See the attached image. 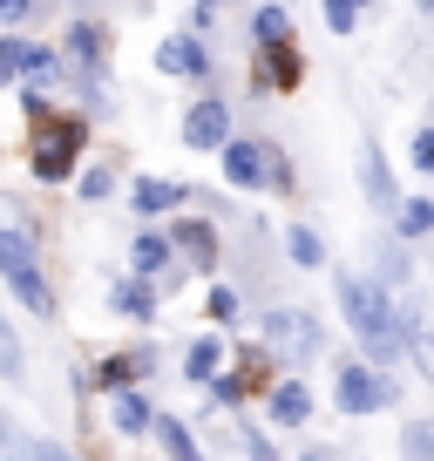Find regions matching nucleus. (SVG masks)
Here are the masks:
<instances>
[{"mask_svg": "<svg viewBox=\"0 0 434 461\" xmlns=\"http://www.w3.org/2000/svg\"><path fill=\"white\" fill-rule=\"evenodd\" d=\"M339 305H347V326L353 339L374 353V360H401V339H407V319L393 312V299L380 285H366V278L339 272Z\"/></svg>", "mask_w": 434, "mask_h": 461, "instance_id": "1", "label": "nucleus"}, {"mask_svg": "<svg viewBox=\"0 0 434 461\" xmlns=\"http://www.w3.org/2000/svg\"><path fill=\"white\" fill-rule=\"evenodd\" d=\"M333 401H339V414H374V407H393L401 401V387H393V380H380L374 366H360V360H347L339 366V380H333Z\"/></svg>", "mask_w": 434, "mask_h": 461, "instance_id": "2", "label": "nucleus"}, {"mask_svg": "<svg viewBox=\"0 0 434 461\" xmlns=\"http://www.w3.org/2000/svg\"><path fill=\"white\" fill-rule=\"evenodd\" d=\"M82 136H88L82 115H61V122H48L41 143H34V176H41V184H61V176L75 170V149H82Z\"/></svg>", "mask_w": 434, "mask_h": 461, "instance_id": "3", "label": "nucleus"}, {"mask_svg": "<svg viewBox=\"0 0 434 461\" xmlns=\"http://www.w3.org/2000/svg\"><path fill=\"white\" fill-rule=\"evenodd\" d=\"M265 346H272L285 366H299V360H312L319 346V319L312 312H265Z\"/></svg>", "mask_w": 434, "mask_h": 461, "instance_id": "4", "label": "nucleus"}, {"mask_svg": "<svg viewBox=\"0 0 434 461\" xmlns=\"http://www.w3.org/2000/svg\"><path fill=\"white\" fill-rule=\"evenodd\" d=\"M184 143L190 149H224L231 143V102L224 95H197L184 115Z\"/></svg>", "mask_w": 434, "mask_h": 461, "instance_id": "5", "label": "nucleus"}, {"mask_svg": "<svg viewBox=\"0 0 434 461\" xmlns=\"http://www.w3.org/2000/svg\"><path fill=\"white\" fill-rule=\"evenodd\" d=\"M224 176H231L238 190L272 184V157H265V143H224Z\"/></svg>", "mask_w": 434, "mask_h": 461, "instance_id": "6", "label": "nucleus"}, {"mask_svg": "<svg viewBox=\"0 0 434 461\" xmlns=\"http://www.w3.org/2000/svg\"><path fill=\"white\" fill-rule=\"evenodd\" d=\"M102 55H109V34H102L95 21H75V28H68V61L82 68L88 88H95V75H102Z\"/></svg>", "mask_w": 434, "mask_h": 461, "instance_id": "7", "label": "nucleus"}, {"mask_svg": "<svg viewBox=\"0 0 434 461\" xmlns=\"http://www.w3.org/2000/svg\"><path fill=\"white\" fill-rule=\"evenodd\" d=\"M265 48V68H258V88H299L305 82V61L292 41H258Z\"/></svg>", "mask_w": 434, "mask_h": 461, "instance_id": "8", "label": "nucleus"}, {"mask_svg": "<svg viewBox=\"0 0 434 461\" xmlns=\"http://www.w3.org/2000/svg\"><path fill=\"white\" fill-rule=\"evenodd\" d=\"M157 68L163 75H203L211 55H203V41H190V34H170V41L157 48Z\"/></svg>", "mask_w": 434, "mask_h": 461, "instance_id": "9", "label": "nucleus"}, {"mask_svg": "<svg viewBox=\"0 0 434 461\" xmlns=\"http://www.w3.org/2000/svg\"><path fill=\"white\" fill-rule=\"evenodd\" d=\"M272 420H278V428H305V420H312V393H305V380H278V387H272Z\"/></svg>", "mask_w": 434, "mask_h": 461, "instance_id": "10", "label": "nucleus"}, {"mask_svg": "<svg viewBox=\"0 0 434 461\" xmlns=\"http://www.w3.org/2000/svg\"><path fill=\"white\" fill-rule=\"evenodd\" d=\"M184 197H190V190L184 184H163V176H136V190H130V203L143 217H163L170 203H184Z\"/></svg>", "mask_w": 434, "mask_h": 461, "instance_id": "11", "label": "nucleus"}, {"mask_svg": "<svg viewBox=\"0 0 434 461\" xmlns=\"http://www.w3.org/2000/svg\"><path fill=\"white\" fill-rule=\"evenodd\" d=\"M7 285L28 299V312H41V319H55V292H48V278H41V265H14L7 272Z\"/></svg>", "mask_w": 434, "mask_h": 461, "instance_id": "12", "label": "nucleus"}, {"mask_svg": "<svg viewBox=\"0 0 434 461\" xmlns=\"http://www.w3.org/2000/svg\"><path fill=\"white\" fill-rule=\"evenodd\" d=\"M170 238H176V251H190V265H203V272L217 265V230H211V224H197V217H190V224H176Z\"/></svg>", "mask_w": 434, "mask_h": 461, "instance_id": "13", "label": "nucleus"}, {"mask_svg": "<svg viewBox=\"0 0 434 461\" xmlns=\"http://www.w3.org/2000/svg\"><path fill=\"white\" fill-rule=\"evenodd\" d=\"M116 312L122 319H157V285H149L143 272L122 278V285H116Z\"/></svg>", "mask_w": 434, "mask_h": 461, "instance_id": "14", "label": "nucleus"}, {"mask_svg": "<svg viewBox=\"0 0 434 461\" xmlns=\"http://www.w3.org/2000/svg\"><path fill=\"white\" fill-rule=\"evenodd\" d=\"M360 170H366V197H374V211H401V197H393V176H387V163H380V149H360Z\"/></svg>", "mask_w": 434, "mask_h": 461, "instance_id": "15", "label": "nucleus"}, {"mask_svg": "<svg viewBox=\"0 0 434 461\" xmlns=\"http://www.w3.org/2000/svg\"><path fill=\"white\" fill-rule=\"evenodd\" d=\"M109 420H116V434H143V428H157V414H149V401H143V393H116Z\"/></svg>", "mask_w": 434, "mask_h": 461, "instance_id": "16", "label": "nucleus"}, {"mask_svg": "<svg viewBox=\"0 0 434 461\" xmlns=\"http://www.w3.org/2000/svg\"><path fill=\"white\" fill-rule=\"evenodd\" d=\"M157 366V353H116V360H102V387H130Z\"/></svg>", "mask_w": 434, "mask_h": 461, "instance_id": "17", "label": "nucleus"}, {"mask_svg": "<svg viewBox=\"0 0 434 461\" xmlns=\"http://www.w3.org/2000/svg\"><path fill=\"white\" fill-rule=\"evenodd\" d=\"M217 366H224V346H217V339H197V346H190V360H184V374L211 387V380H217Z\"/></svg>", "mask_w": 434, "mask_h": 461, "instance_id": "18", "label": "nucleus"}, {"mask_svg": "<svg viewBox=\"0 0 434 461\" xmlns=\"http://www.w3.org/2000/svg\"><path fill=\"white\" fill-rule=\"evenodd\" d=\"M170 245H176V238H136L130 265H136V272H143V278H157L163 265H170Z\"/></svg>", "mask_w": 434, "mask_h": 461, "instance_id": "19", "label": "nucleus"}, {"mask_svg": "<svg viewBox=\"0 0 434 461\" xmlns=\"http://www.w3.org/2000/svg\"><path fill=\"white\" fill-rule=\"evenodd\" d=\"M28 48H34V41H21V34H0V88L28 75Z\"/></svg>", "mask_w": 434, "mask_h": 461, "instance_id": "20", "label": "nucleus"}, {"mask_svg": "<svg viewBox=\"0 0 434 461\" xmlns=\"http://www.w3.org/2000/svg\"><path fill=\"white\" fill-rule=\"evenodd\" d=\"M14 265H34V238L0 224V272H14Z\"/></svg>", "mask_w": 434, "mask_h": 461, "instance_id": "21", "label": "nucleus"}, {"mask_svg": "<svg viewBox=\"0 0 434 461\" xmlns=\"http://www.w3.org/2000/svg\"><path fill=\"white\" fill-rule=\"evenodd\" d=\"M393 217H401V238H428V230H434V203L428 197H407Z\"/></svg>", "mask_w": 434, "mask_h": 461, "instance_id": "22", "label": "nucleus"}, {"mask_svg": "<svg viewBox=\"0 0 434 461\" xmlns=\"http://www.w3.org/2000/svg\"><path fill=\"white\" fill-rule=\"evenodd\" d=\"M285 251H292V265H326V245H319V230H305V224H292Z\"/></svg>", "mask_w": 434, "mask_h": 461, "instance_id": "23", "label": "nucleus"}, {"mask_svg": "<svg viewBox=\"0 0 434 461\" xmlns=\"http://www.w3.org/2000/svg\"><path fill=\"white\" fill-rule=\"evenodd\" d=\"M157 441L170 447V455H197V434H190L184 420H170V414H157Z\"/></svg>", "mask_w": 434, "mask_h": 461, "instance_id": "24", "label": "nucleus"}, {"mask_svg": "<svg viewBox=\"0 0 434 461\" xmlns=\"http://www.w3.org/2000/svg\"><path fill=\"white\" fill-rule=\"evenodd\" d=\"M251 34H258V41H292V21H285V7H258Z\"/></svg>", "mask_w": 434, "mask_h": 461, "instance_id": "25", "label": "nucleus"}, {"mask_svg": "<svg viewBox=\"0 0 434 461\" xmlns=\"http://www.w3.org/2000/svg\"><path fill=\"white\" fill-rule=\"evenodd\" d=\"M21 339H14V326H7V319H0V380H21Z\"/></svg>", "mask_w": 434, "mask_h": 461, "instance_id": "26", "label": "nucleus"}, {"mask_svg": "<svg viewBox=\"0 0 434 461\" xmlns=\"http://www.w3.org/2000/svg\"><path fill=\"white\" fill-rule=\"evenodd\" d=\"M211 319H217V326H238V319H245V312H238V292H231V285H211Z\"/></svg>", "mask_w": 434, "mask_h": 461, "instance_id": "27", "label": "nucleus"}, {"mask_svg": "<svg viewBox=\"0 0 434 461\" xmlns=\"http://www.w3.org/2000/svg\"><path fill=\"white\" fill-rule=\"evenodd\" d=\"M401 447H407V455H434V420H407Z\"/></svg>", "mask_w": 434, "mask_h": 461, "instance_id": "28", "label": "nucleus"}, {"mask_svg": "<svg viewBox=\"0 0 434 461\" xmlns=\"http://www.w3.org/2000/svg\"><path fill=\"white\" fill-rule=\"evenodd\" d=\"M360 7H366V0H326V21H333V34H353Z\"/></svg>", "mask_w": 434, "mask_h": 461, "instance_id": "29", "label": "nucleus"}, {"mask_svg": "<svg viewBox=\"0 0 434 461\" xmlns=\"http://www.w3.org/2000/svg\"><path fill=\"white\" fill-rule=\"evenodd\" d=\"M109 190H116V170H109V163H95V170L82 176V197L95 203V197H109Z\"/></svg>", "mask_w": 434, "mask_h": 461, "instance_id": "30", "label": "nucleus"}, {"mask_svg": "<svg viewBox=\"0 0 434 461\" xmlns=\"http://www.w3.org/2000/svg\"><path fill=\"white\" fill-rule=\"evenodd\" d=\"M407 157H414V170H434V130H420V136H414V149H407Z\"/></svg>", "mask_w": 434, "mask_h": 461, "instance_id": "31", "label": "nucleus"}, {"mask_svg": "<svg viewBox=\"0 0 434 461\" xmlns=\"http://www.w3.org/2000/svg\"><path fill=\"white\" fill-rule=\"evenodd\" d=\"M28 7H34V0H0V21H21Z\"/></svg>", "mask_w": 434, "mask_h": 461, "instance_id": "32", "label": "nucleus"}]
</instances>
